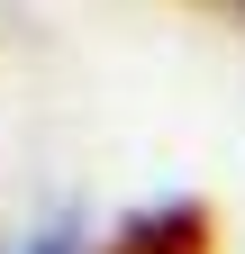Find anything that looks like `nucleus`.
Masks as SVG:
<instances>
[{
	"instance_id": "obj_1",
	"label": "nucleus",
	"mask_w": 245,
	"mask_h": 254,
	"mask_svg": "<svg viewBox=\"0 0 245 254\" xmlns=\"http://www.w3.org/2000/svg\"><path fill=\"white\" fill-rule=\"evenodd\" d=\"M37 254H73V245H64V236H55V245H37Z\"/></svg>"
}]
</instances>
